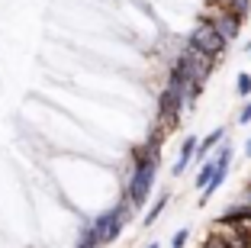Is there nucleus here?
<instances>
[{"label":"nucleus","mask_w":251,"mask_h":248,"mask_svg":"<svg viewBox=\"0 0 251 248\" xmlns=\"http://www.w3.org/2000/svg\"><path fill=\"white\" fill-rule=\"evenodd\" d=\"M145 248H161V245H158V242H148V245Z\"/></svg>","instance_id":"nucleus-14"},{"label":"nucleus","mask_w":251,"mask_h":248,"mask_svg":"<svg viewBox=\"0 0 251 248\" xmlns=\"http://www.w3.org/2000/svg\"><path fill=\"white\" fill-rule=\"evenodd\" d=\"M197 145H200V139H197V136H187V139L180 142L177 161L171 165V174H174V177H180V174H184V171L193 165V158H197Z\"/></svg>","instance_id":"nucleus-5"},{"label":"nucleus","mask_w":251,"mask_h":248,"mask_svg":"<svg viewBox=\"0 0 251 248\" xmlns=\"http://www.w3.org/2000/svg\"><path fill=\"white\" fill-rule=\"evenodd\" d=\"M203 20H209V23H213L216 29H219V36L226 39L229 45H232V42L238 39V32H242V26H245V20H238L235 13H226V10H219L216 3L209 7V13L203 16Z\"/></svg>","instance_id":"nucleus-4"},{"label":"nucleus","mask_w":251,"mask_h":248,"mask_svg":"<svg viewBox=\"0 0 251 248\" xmlns=\"http://www.w3.org/2000/svg\"><path fill=\"white\" fill-rule=\"evenodd\" d=\"M238 126H251V100L242 103V110H238V116H235Z\"/></svg>","instance_id":"nucleus-11"},{"label":"nucleus","mask_w":251,"mask_h":248,"mask_svg":"<svg viewBox=\"0 0 251 248\" xmlns=\"http://www.w3.org/2000/svg\"><path fill=\"white\" fill-rule=\"evenodd\" d=\"M200 248H226V245H219V242H216V239H209V235H206V242H203V245H200Z\"/></svg>","instance_id":"nucleus-12"},{"label":"nucleus","mask_w":251,"mask_h":248,"mask_svg":"<svg viewBox=\"0 0 251 248\" xmlns=\"http://www.w3.org/2000/svg\"><path fill=\"white\" fill-rule=\"evenodd\" d=\"M129 216H132V203H129L126 197L119 200V203H113L110 210H103L100 216H94V232H97V239H100V245L116 242L119 235H123Z\"/></svg>","instance_id":"nucleus-2"},{"label":"nucleus","mask_w":251,"mask_h":248,"mask_svg":"<svg viewBox=\"0 0 251 248\" xmlns=\"http://www.w3.org/2000/svg\"><path fill=\"white\" fill-rule=\"evenodd\" d=\"M187 242H190V226H184V229H177V232L171 235V248H184Z\"/></svg>","instance_id":"nucleus-10"},{"label":"nucleus","mask_w":251,"mask_h":248,"mask_svg":"<svg viewBox=\"0 0 251 248\" xmlns=\"http://www.w3.org/2000/svg\"><path fill=\"white\" fill-rule=\"evenodd\" d=\"M168 203H171V193H168V190H161V193H158V200L148 206V213L142 216V226H151V222H155V219L161 216L164 210H168Z\"/></svg>","instance_id":"nucleus-8"},{"label":"nucleus","mask_w":251,"mask_h":248,"mask_svg":"<svg viewBox=\"0 0 251 248\" xmlns=\"http://www.w3.org/2000/svg\"><path fill=\"white\" fill-rule=\"evenodd\" d=\"M242 152H245V158H251V136L245 139V148H242Z\"/></svg>","instance_id":"nucleus-13"},{"label":"nucleus","mask_w":251,"mask_h":248,"mask_svg":"<svg viewBox=\"0 0 251 248\" xmlns=\"http://www.w3.org/2000/svg\"><path fill=\"white\" fill-rule=\"evenodd\" d=\"M187 45H193L197 52H203V55H209V58H216V61L229 52V42L219 36V29H216L209 20H200L197 26H193L190 36H187Z\"/></svg>","instance_id":"nucleus-3"},{"label":"nucleus","mask_w":251,"mask_h":248,"mask_svg":"<svg viewBox=\"0 0 251 248\" xmlns=\"http://www.w3.org/2000/svg\"><path fill=\"white\" fill-rule=\"evenodd\" d=\"M161 139L164 132H155L145 145H139L132 152V174L126 181V200L132 203V210H142L155 190V177H158V165H161Z\"/></svg>","instance_id":"nucleus-1"},{"label":"nucleus","mask_w":251,"mask_h":248,"mask_svg":"<svg viewBox=\"0 0 251 248\" xmlns=\"http://www.w3.org/2000/svg\"><path fill=\"white\" fill-rule=\"evenodd\" d=\"M235 94L242 100H251V71H238L235 74Z\"/></svg>","instance_id":"nucleus-9"},{"label":"nucleus","mask_w":251,"mask_h":248,"mask_svg":"<svg viewBox=\"0 0 251 248\" xmlns=\"http://www.w3.org/2000/svg\"><path fill=\"white\" fill-rule=\"evenodd\" d=\"M222 142H226V126H216V129L209 132L206 139H200V145H197V158H193V161H197V165H203L206 158H213L216 148H219Z\"/></svg>","instance_id":"nucleus-6"},{"label":"nucleus","mask_w":251,"mask_h":248,"mask_svg":"<svg viewBox=\"0 0 251 248\" xmlns=\"http://www.w3.org/2000/svg\"><path fill=\"white\" fill-rule=\"evenodd\" d=\"M248 55H251V42H248Z\"/></svg>","instance_id":"nucleus-15"},{"label":"nucleus","mask_w":251,"mask_h":248,"mask_svg":"<svg viewBox=\"0 0 251 248\" xmlns=\"http://www.w3.org/2000/svg\"><path fill=\"white\" fill-rule=\"evenodd\" d=\"M216 168H219V165H216V158H206V161H203V165H200L197 177H193V187H197L200 193H203V190L209 187V181H213V177H216Z\"/></svg>","instance_id":"nucleus-7"}]
</instances>
